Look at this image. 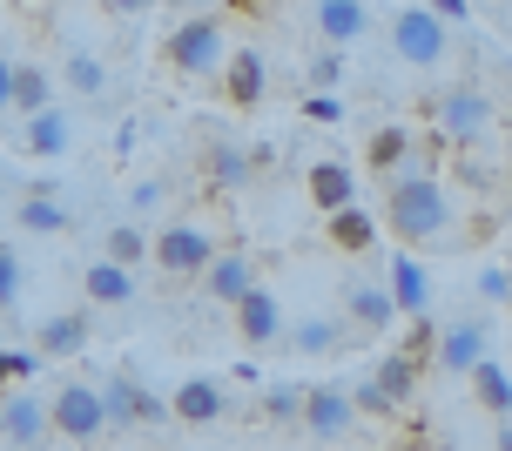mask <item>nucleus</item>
Masks as SVG:
<instances>
[{"label": "nucleus", "instance_id": "nucleus-1", "mask_svg": "<svg viewBox=\"0 0 512 451\" xmlns=\"http://www.w3.org/2000/svg\"><path fill=\"white\" fill-rule=\"evenodd\" d=\"M384 223L398 243H445L452 236V189L438 169H398L384 189Z\"/></svg>", "mask_w": 512, "mask_h": 451}, {"label": "nucleus", "instance_id": "nucleus-2", "mask_svg": "<svg viewBox=\"0 0 512 451\" xmlns=\"http://www.w3.org/2000/svg\"><path fill=\"white\" fill-rule=\"evenodd\" d=\"M432 115H438V135H445V142H459V149H479V142L492 135V122H499L492 95H486V88H472V81L445 88V95L432 101Z\"/></svg>", "mask_w": 512, "mask_h": 451}, {"label": "nucleus", "instance_id": "nucleus-3", "mask_svg": "<svg viewBox=\"0 0 512 451\" xmlns=\"http://www.w3.org/2000/svg\"><path fill=\"white\" fill-rule=\"evenodd\" d=\"M391 48L405 68H438L452 54V21H438L432 7H398L391 14Z\"/></svg>", "mask_w": 512, "mask_h": 451}, {"label": "nucleus", "instance_id": "nucleus-4", "mask_svg": "<svg viewBox=\"0 0 512 451\" xmlns=\"http://www.w3.org/2000/svg\"><path fill=\"white\" fill-rule=\"evenodd\" d=\"M48 425L61 431V438H75V445H95V438L108 431L102 384H81V377H68V384L48 398Z\"/></svg>", "mask_w": 512, "mask_h": 451}, {"label": "nucleus", "instance_id": "nucleus-5", "mask_svg": "<svg viewBox=\"0 0 512 451\" xmlns=\"http://www.w3.org/2000/svg\"><path fill=\"white\" fill-rule=\"evenodd\" d=\"M418 371H425V357H411V351H391L378 364V371L364 377L358 391H351V404H358V411H378V418H391V411H398V404L411 398V391H418Z\"/></svg>", "mask_w": 512, "mask_h": 451}, {"label": "nucleus", "instance_id": "nucleus-6", "mask_svg": "<svg viewBox=\"0 0 512 451\" xmlns=\"http://www.w3.org/2000/svg\"><path fill=\"white\" fill-rule=\"evenodd\" d=\"M169 68H176V75H216V68H223V61H230V54H223V21H216V14H196V21H182L176 34H169Z\"/></svg>", "mask_w": 512, "mask_h": 451}, {"label": "nucleus", "instance_id": "nucleus-7", "mask_svg": "<svg viewBox=\"0 0 512 451\" xmlns=\"http://www.w3.org/2000/svg\"><path fill=\"white\" fill-rule=\"evenodd\" d=\"M216 256V236L196 223H169V229H155L149 236V263L162 276H203V263Z\"/></svg>", "mask_w": 512, "mask_h": 451}, {"label": "nucleus", "instance_id": "nucleus-8", "mask_svg": "<svg viewBox=\"0 0 512 451\" xmlns=\"http://www.w3.org/2000/svg\"><path fill=\"white\" fill-rule=\"evenodd\" d=\"M297 425H304L317 445H337V438H351V425H358V404H351L344 384H317V391H304V418H297Z\"/></svg>", "mask_w": 512, "mask_h": 451}, {"label": "nucleus", "instance_id": "nucleus-9", "mask_svg": "<svg viewBox=\"0 0 512 451\" xmlns=\"http://www.w3.org/2000/svg\"><path fill=\"white\" fill-rule=\"evenodd\" d=\"M102 411H108V431H128V425H162V398L149 384H135L128 371H115L102 384Z\"/></svg>", "mask_w": 512, "mask_h": 451}, {"label": "nucleus", "instance_id": "nucleus-10", "mask_svg": "<svg viewBox=\"0 0 512 451\" xmlns=\"http://www.w3.org/2000/svg\"><path fill=\"white\" fill-rule=\"evenodd\" d=\"M88 337H95V303H88V310H54V317H41L34 351H41V357H81V351H88Z\"/></svg>", "mask_w": 512, "mask_h": 451}, {"label": "nucleus", "instance_id": "nucleus-11", "mask_svg": "<svg viewBox=\"0 0 512 451\" xmlns=\"http://www.w3.org/2000/svg\"><path fill=\"white\" fill-rule=\"evenodd\" d=\"M203 290H209V303H230V310H236V303L256 290V263L243 250H216L203 263Z\"/></svg>", "mask_w": 512, "mask_h": 451}, {"label": "nucleus", "instance_id": "nucleus-12", "mask_svg": "<svg viewBox=\"0 0 512 451\" xmlns=\"http://www.w3.org/2000/svg\"><path fill=\"white\" fill-rule=\"evenodd\" d=\"M486 330H492V317H465V324L438 330V344H432L438 371H465V377H472V364L486 357Z\"/></svg>", "mask_w": 512, "mask_h": 451}, {"label": "nucleus", "instance_id": "nucleus-13", "mask_svg": "<svg viewBox=\"0 0 512 451\" xmlns=\"http://www.w3.org/2000/svg\"><path fill=\"white\" fill-rule=\"evenodd\" d=\"M384 283H391V297H398V317H425V310H432V276H425V263L411 250H398L384 263Z\"/></svg>", "mask_w": 512, "mask_h": 451}, {"label": "nucleus", "instance_id": "nucleus-14", "mask_svg": "<svg viewBox=\"0 0 512 451\" xmlns=\"http://www.w3.org/2000/svg\"><path fill=\"white\" fill-rule=\"evenodd\" d=\"M169 411H176L182 425H216V418L230 411V391H223L216 377H182L176 398H169Z\"/></svg>", "mask_w": 512, "mask_h": 451}, {"label": "nucleus", "instance_id": "nucleus-15", "mask_svg": "<svg viewBox=\"0 0 512 451\" xmlns=\"http://www.w3.org/2000/svg\"><path fill=\"white\" fill-rule=\"evenodd\" d=\"M310 21H317V34H324L331 48H351V41L371 34V7H364V0H317Z\"/></svg>", "mask_w": 512, "mask_h": 451}, {"label": "nucleus", "instance_id": "nucleus-16", "mask_svg": "<svg viewBox=\"0 0 512 451\" xmlns=\"http://www.w3.org/2000/svg\"><path fill=\"white\" fill-rule=\"evenodd\" d=\"M310 202L331 216V209H344V202H358V176H351V162H337V155H317L310 162V176H304Z\"/></svg>", "mask_w": 512, "mask_h": 451}, {"label": "nucleus", "instance_id": "nucleus-17", "mask_svg": "<svg viewBox=\"0 0 512 451\" xmlns=\"http://www.w3.org/2000/svg\"><path fill=\"white\" fill-rule=\"evenodd\" d=\"M48 431L54 425H48V404H41V398H27V391H21V398L0 404V438H7L14 451H34Z\"/></svg>", "mask_w": 512, "mask_h": 451}, {"label": "nucleus", "instance_id": "nucleus-18", "mask_svg": "<svg viewBox=\"0 0 512 451\" xmlns=\"http://www.w3.org/2000/svg\"><path fill=\"white\" fill-rule=\"evenodd\" d=\"M236 330H243V344H277L283 330V303H277V290H263V283H256L250 297L236 303Z\"/></svg>", "mask_w": 512, "mask_h": 451}, {"label": "nucleus", "instance_id": "nucleus-19", "mask_svg": "<svg viewBox=\"0 0 512 451\" xmlns=\"http://www.w3.org/2000/svg\"><path fill=\"white\" fill-rule=\"evenodd\" d=\"M324 236H331V250L364 256V250H378V216H371V209H358V202H344V209H331V216H324Z\"/></svg>", "mask_w": 512, "mask_h": 451}, {"label": "nucleus", "instance_id": "nucleus-20", "mask_svg": "<svg viewBox=\"0 0 512 451\" xmlns=\"http://www.w3.org/2000/svg\"><path fill=\"white\" fill-rule=\"evenodd\" d=\"M21 142H27V155H34V162H61V155H68V142H75V128H68V115H61V108H41V115H27Z\"/></svg>", "mask_w": 512, "mask_h": 451}, {"label": "nucleus", "instance_id": "nucleus-21", "mask_svg": "<svg viewBox=\"0 0 512 451\" xmlns=\"http://www.w3.org/2000/svg\"><path fill=\"white\" fill-rule=\"evenodd\" d=\"M344 310H351V324H364V330H391L398 324L391 283H351V290H344Z\"/></svg>", "mask_w": 512, "mask_h": 451}, {"label": "nucleus", "instance_id": "nucleus-22", "mask_svg": "<svg viewBox=\"0 0 512 451\" xmlns=\"http://www.w3.org/2000/svg\"><path fill=\"white\" fill-rule=\"evenodd\" d=\"M81 290H88V303H95V310H115V303H128L135 297V270H128V263H115V256H102V263H88V270H81Z\"/></svg>", "mask_w": 512, "mask_h": 451}, {"label": "nucleus", "instance_id": "nucleus-23", "mask_svg": "<svg viewBox=\"0 0 512 451\" xmlns=\"http://www.w3.org/2000/svg\"><path fill=\"white\" fill-rule=\"evenodd\" d=\"M223 95L236 108H256L263 101V54L256 48H230V61H223Z\"/></svg>", "mask_w": 512, "mask_h": 451}, {"label": "nucleus", "instance_id": "nucleus-24", "mask_svg": "<svg viewBox=\"0 0 512 451\" xmlns=\"http://www.w3.org/2000/svg\"><path fill=\"white\" fill-rule=\"evenodd\" d=\"M411 149H418V142H411V128H371V142H364V162H371V169H378V176H398V169H405L411 162Z\"/></svg>", "mask_w": 512, "mask_h": 451}, {"label": "nucleus", "instance_id": "nucleus-25", "mask_svg": "<svg viewBox=\"0 0 512 451\" xmlns=\"http://www.w3.org/2000/svg\"><path fill=\"white\" fill-rule=\"evenodd\" d=\"M203 176H209V189H243V182L256 176V162H250V149H236V142H216V149L203 155Z\"/></svg>", "mask_w": 512, "mask_h": 451}, {"label": "nucleus", "instance_id": "nucleus-26", "mask_svg": "<svg viewBox=\"0 0 512 451\" xmlns=\"http://www.w3.org/2000/svg\"><path fill=\"white\" fill-rule=\"evenodd\" d=\"M14 216H21L27 236H61V229H68V209H61V196H54V189H27Z\"/></svg>", "mask_w": 512, "mask_h": 451}, {"label": "nucleus", "instance_id": "nucleus-27", "mask_svg": "<svg viewBox=\"0 0 512 451\" xmlns=\"http://www.w3.org/2000/svg\"><path fill=\"white\" fill-rule=\"evenodd\" d=\"M61 81H68L81 101H102V95H108V68L95 61V48H68V61H61Z\"/></svg>", "mask_w": 512, "mask_h": 451}, {"label": "nucleus", "instance_id": "nucleus-28", "mask_svg": "<svg viewBox=\"0 0 512 451\" xmlns=\"http://www.w3.org/2000/svg\"><path fill=\"white\" fill-rule=\"evenodd\" d=\"M472 391H479V404H486L492 418H512V377L492 364V357H479L472 364Z\"/></svg>", "mask_w": 512, "mask_h": 451}, {"label": "nucleus", "instance_id": "nucleus-29", "mask_svg": "<svg viewBox=\"0 0 512 451\" xmlns=\"http://www.w3.org/2000/svg\"><path fill=\"white\" fill-rule=\"evenodd\" d=\"M283 337H290V351H304V357H331L337 344H344V330H337L331 317H304V324H290Z\"/></svg>", "mask_w": 512, "mask_h": 451}, {"label": "nucleus", "instance_id": "nucleus-30", "mask_svg": "<svg viewBox=\"0 0 512 451\" xmlns=\"http://www.w3.org/2000/svg\"><path fill=\"white\" fill-rule=\"evenodd\" d=\"M14 108H21V115H41V108H54L48 68H34V61H21V68H14Z\"/></svg>", "mask_w": 512, "mask_h": 451}, {"label": "nucleus", "instance_id": "nucleus-31", "mask_svg": "<svg viewBox=\"0 0 512 451\" xmlns=\"http://www.w3.org/2000/svg\"><path fill=\"white\" fill-rule=\"evenodd\" d=\"M263 418H270V425H297V418H304V391H297V384H270V391H263Z\"/></svg>", "mask_w": 512, "mask_h": 451}, {"label": "nucleus", "instance_id": "nucleus-32", "mask_svg": "<svg viewBox=\"0 0 512 451\" xmlns=\"http://www.w3.org/2000/svg\"><path fill=\"white\" fill-rule=\"evenodd\" d=\"M108 256H115V263H128V270H135V263H149V229H135V223L108 229Z\"/></svg>", "mask_w": 512, "mask_h": 451}, {"label": "nucleus", "instance_id": "nucleus-33", "mask_svg": "<svg viewBox=\"0 0 512 451\" xmlns=\"http://www.w3.org/2000/svg\"><path fill=\"white\" fill-rule=\"evenodd\" d=\"M21 290H27L21 256H14V250H0V310H14V303H21Z\"/></svg>", "mask_w": 512, "mask_h": 451}, {"label": "nucleus", "instance_id": "nucleus-34", "mask_svg": "<svg viewBox=\"0 0 512 451\" xmlns=\"http://www.w3.org/2000/svg\"><path fill=\"white\" fill-rule=\"evenodd\" d=\"M337 75H344V54H337V48L310 54V88H337Z\"/></svg>", "mask_w": 512, "mask_h": 451}, {"label": "nucleus", "instance_id": "nucleus-35", "mask_svg": "<svg viewBox=\"0 0 512 451\" xmlns=\"http://www.w3.org/2000/svg\"><path fill=\"white\" fill-rule=\"evenodd\" d=\"M479 297H486V303H512V270L486 263V270H479Z\"/></svg>", "mask_w": 512, "mask_h": 451}, {"label": "nucleus", "instance_id": "nucleus-36", "mask_svg": "<svg viewBox=\"0 0 512 451\" xmlns=\"http://www.w3.org/2000/svg\"><path fill=\"white\" fill-rule=\"evenodd\" d=\"M304 115H310V122H344V101H337L331 88H310V101H304Z\"/></svg>", "mask_w": 512, "mask_h": 451}, {"label": "nucleus", "instance_id": "nucleus-37", "mask_svg": "<svg viewBox=\"0 0 512 451\" xmlns=\"http://www.w3.org/2000/svg\"><path fill=\"white\" fill-rule=\"evenodd\" d=\"M425 7H432L438 21H465V14H472V0H425Z\"/></svg>", "mask_w": 512, "mask_h": 451}, {"label": "nucleus", "instance_id": "nucleus-38", "mask_svg": "<svg viewBox=\"0 0 512 451\" xmlns=\"http://www.w3.org/2000/svg\"><path fill=\"white\" fill-rule=\"evenodd\" d=\"M128 202H135V209H155V202H162V182H135V196H128Z\"/></svg>", "mask_w": 512, "mask_h": 451}, {"label": "nucleus", "instance_id": "nucleus-39", "mask_svg": "<svg viewBox=\"0 0 512 451\" xmlns=\"http://www.w3.org/2000/svg\"><path fill=\"white\" fill-rule=\"evenodd\" d=\"M0 108H14V61H0Z\"/></svg>", "mask_w": 512, "mask_h": 451}, {"label": "nucleus", "instance_id": "nucleus-40", "mask_svg": "<svg viewBox=\"0 0 512 451\" xmlns=\"http://www.w3.org/2000/svg\"><path fill=\"white\" fill-rule=\"evenodd\" d=\"M155 0H108V14H149Z\"/></svg>", "mask_w": 512, "mask_h": 451}, {"label": "nucleus", "instance_id": "nucleus-41", "mask_svg": "<svg viewBox=\"0 0 512 451\" xmlns=\"http://www.w3.org/2000/svg\"><path fill=\"white\" fill-rule=\"evenodd\" d=\"M499 451H512V418H499Z\"/></svg>", "mask_w": 512, "mask_h": 451}]
</instances>
